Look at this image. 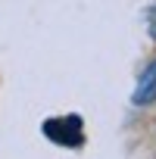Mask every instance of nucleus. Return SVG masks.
I'll return each mask as SVG.
<instances>
[{"label":"nucleus","mask_w":156,"mask_h":159,"mask_svg":"<svg viewBox=\"0 0 156 159\" xmlns=\"http://www.w3.org/2000/svg\"><path fill=\"white\" fill-rule=\"evenodd\" d=\"M153 34H156V16H153Z\"/></svg>","instance_id":"nucleus-3"},{"label":"nucleus","mask_w":156,"mask_h":159,"mask_svg":"<svg viewBox=\"0 0 156 159\" xmlns=\"http://www.w3.org/2000/svg\"><path fill=\"white\" fill-rule=\"evenodd\" d=\"M44 134L56 143H66V147H78L81 143V122H78L75 116L69 119H50L44 125Z\"/></svg>","instance_id":"nucleus-1"},{"label":"nucleus","mask_w":156,"mask_h":159,"mask_svg":"<svg viewBox=\"0 0 156 159\" xmlns=\"http://www.w3.org/2000/svg\"><path fill=\"white\" fill-rule=\"evenodd\" d=\"M150 100H156V62L140 75L137 91H134V103H150Z\"/></svg>","instance_id":"nucleus-2"}]
</instances>
